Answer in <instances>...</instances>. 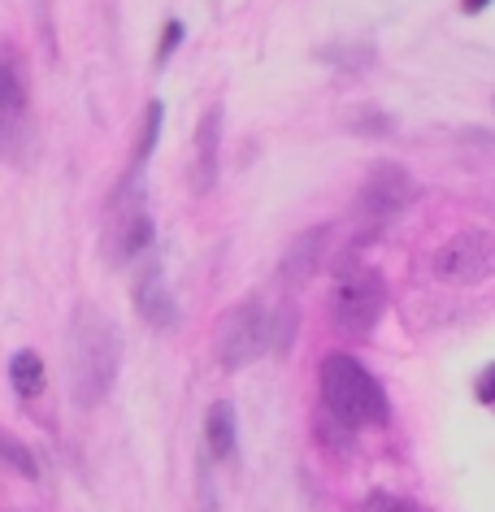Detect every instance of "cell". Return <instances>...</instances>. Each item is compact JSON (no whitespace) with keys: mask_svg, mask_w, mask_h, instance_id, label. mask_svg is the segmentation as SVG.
Here are the masks:
<instances>
[{"mask_svg":"<svg viewBox=\"0 0 495 512\" xmlns=\"http://www.w3.org/2000/svg\"><path fill=\"white\" fill-rule=\"evenodd\" d=\"M270 309L261 300H244L218 326V361L226 369H244L270 348Z\"/></svg>","mask_w":495,"mask_h":512,"instance_id":"cell-5","label":"cell"},{"mask_svg":"<svg viewBox=\"0 0 495 512\" xmlns=\"http://www.w3.org/2000/svg\"><path fill=\"white\" fill-rule=\"evenodd\" d=\"M35 122H31V83L14 53H0V157L31 161Z\"/></svg>","mask_w":495,"mask_h":512,"instance_id":"cell-4","label":"cell"},{"mask_svg":"<svg viewBox=\"0 0 495 512\" xmlns=\"http://www.w3.org/2000/svg\"><path fill=\"white\" fill-rule=\"evenodd\" d=\"M413 200H417V183L404 165H374L370 178L357 191V217L383 226L391 217H400Z\"/></svg>","mask_w":495,"mask_h":512,"instance_id":"cell-6","label":"cell"},{"mask_svg":"<svg viewBox=\"0 0 495 512\" xmlns=\"http://www.w3.org/2000/svg\"><path fill=\"white\" fill-rule=\"evenodd\" d=\"M9 378H14L18 395H40L44 391V361L35 352H14V361H9Z\"/></svg>","mask_w":495,"mask_h":512,"instance_id":"cell-13","label":"cell"},{"mask_svg":"<svg viewBox=\"0 0 495 512\" xmlns=\"http://www.w3.org/2000/svg\"><path fill=\"white\" fill-rule=\"evenodd\" d=\"M157 135H161V105L152 100V105L144 109V131H139V144H135V170L148 161V152L157 148Z\"/></svg>","mask_w":495,"mask_h":512,"instance_id":"cell-15","label":"cell"},{"mask_svg":"<svg viewBox=\"0 0 495 512\" xmlns=\"http://www.w3.org/2000/svg\"><path fill=\"white\" fill-rule=\"evenodd\" d=\"M113 213H118V226H109V243H105V256L113 265H126V261H135L139 252L152 243V217L148 209L139 204V178H131L118 196H113Z\"/></svg>","mask_w":495,"mask_h":512,"instance_id":"cell-8","label":"cell"},{"mask_svg":"<svg viewBox=\"0 0 495 512\" xmlns=\"http://www.w3.org/2000/svg\"><path fill=\"white\" fill-rule=\"evenodd\" d=\"M361 512H426V508H417L413 499H400V495H370Z\"/></svg>","mask_w":495,"mask_h":512,"instance_id":"cell-16","label":"cell"},{"mask_svg":"<svg viewBox=\"0 0 495 512\" xmlns=\"http://www.w3.org/2000/svg\"><path fill=\"white\" fill-rule=\"evenodd\" d=\"M66 365H70V395L79 408H96L109 395L122 365V335L96 304H79L70 317L66 339Z\"/></svg>","mask_w":495,"mask_h":512,"instance_id":"cell-1","label":"cell"},{"mask_svg":"<svg viewBox=\"0 0 495 512\" xmlns=\"http://www.w3.org/2000/svg\"><path fill=\"white\" fill-rule=\"evenodd\" d=\"M135 309L152 326H174L179 309H174V296H170V287H165V270H161V265H148V270L139 274V283H135Z\"/></svg>","mask_w":495,"mask_h":512,"instance_id":"cell-11","label":"cell"},{"mask_svg":"<svg viewBox=\"0 0 495 512\" xmlns=\"http://www.w3.org/2000/svg\"><path fill=\"white\" fill-rule=\"evenodd\" d=\"M322 400H326V413L335 421H344L348 430L387 426V417H391L378 378L348 352H330L322 361Z\"/></svg>","mask_w":495,"mask_h":512,"instance_id":"cell-2","label":"cell"},{"mask_svg":"<svg viewBox=\"0 0 495 512\" xmlns=\"http://www.w3.org/2000/svg\"><path fill=\"white\" fill-rule=\"evenodd\" d=\"M0 460H5L9 469H18L22 478H40V465H35V456L27 452V443H18L14 434L0 430Z\"/></svg>","mask_w":495,"mask_h":512,"instance_id":"cell-14","label":"cell"},{"mask_svg":"<svg viewBox=\"0 0 495 512\" xmlns=\"http://www.w3.org/2000/svg\"><path fill=\"white\" fill-rule=\"evenodd\" d=\"M465 14H478V9H487V0H461Z\"/></svg>","mask_w":495,"mask_h":512,"instance_id":"cell-19","label":"cell"},{"mask_svg":"<svg viewBox=\"0 0 495 512\" xmlns=\"http://www.w3.org/2000/svg\"><path fill=\"white\" fill-rule=\"evenodd\" d=\"M387 313V283L370 265H348L330 291V326L344 339H370Z\"/></svg>","mask_w":495,"mask_h":512,"instance_id":"cell-3","label":"cell"},{"mask_svg":"<svg viewBox=\"0 0 495 512\" xmlns=\"http://www.w3.org/2000/svg\"><path fill=\"white\" fill-rule=\"evenodd\" d=\"M183 31H187V27H183V22H174V18H170V22H165V35H161V53H157L161 61H165V57H170V53H174V48H179V44H183Z\"/></svg>","mask_w":495,"mask_h":512,"instance_id":"cell-17","label":"cell"},{"mask_svg":"<svg viewBox=\"0 0 495 512\" xmlns=\"http://www.w3.org/2000/svg\"><path fill=\"white\" fill-rule=\"evenodd\" d=\"M222 105H209L205 118L196 126V165H192V187L196 196H209L213 183H218V148H222Z\"/></svg>","mask_w":495,"mask_h":512,"instance_id":"cell-9","label":"cell"},{"mask_svg":"<svg viewBox=\"0 0 495 512\" xmlns=\"http://www.w3.org/2000/svg\"><path fill=\"white\" fill-rule=\"evenodd\" d=\"M326 248H330V226L304 230V235L291 243L287 256H283V283H287V287H304V283H309V278L322 270Z\"/></svg>","mask_w":495,"mask_h":512,"instance_id":"cell-10","label":"cell"},{"mask_svg":"<svg viewBox=\"0 0 495 512\" xmlns=\"http://www.w3.org/2000/svg\"><path fill=\"white\" fill-rule=\"evenodd\" d=\"M18 512H27V508H18Z\"/></svg>","mask_w":495,"mask_h":512,"instance_id":"cell-20","label":"cell"},{"mask_svg":"<svg viewBox=\"0 0 495 512\" xmlns=\"http://www.w3.org/2000/svg\"><path fill=\"white\" fill-rule=\"evenodd\" d=\"M478 400H482V404L495 400V369H482V378H478Z\"/></svg>","mask_w":495,"mask_h":512,"instance_id":"cell-18","label":"cell"},{"mask_svg":"<svg viewBox=\"0 0 495 512\" xmlns=\"http://www.w3.org/2000/svg\"><path fill=\"white\" fill-rule=\"evenodd\" d=\"M205 443H209V452L226 460V456H235V408L231 404H213L209 408V417H205Z\"/></svg>","mask_w":495,"mask_h":512,"instance_id":"cell-12","label":"cell"},{"mask_svg":"<svg viewBox=\"0 0 495 512\" xmlns=\"http://www.w3.org/2000/svg\"><path fill=\"white\" fill-rule=\"evenodd\" d=\"M430 274L456 287L482 283L491 274V235L487 230H461V235H452L430 256Z\"/></svg>","mask_w":495,"mask_h":512,"instance_id":"cell-7","label":"cell"}]
</instances>
